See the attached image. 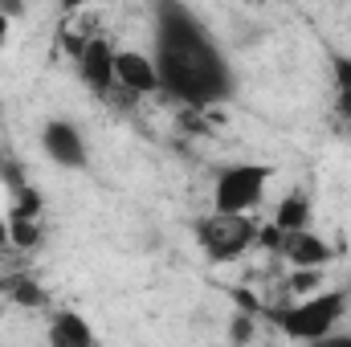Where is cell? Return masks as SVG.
Masks as SVG:
<instances>
[{"label": "cell", "mask_w": 351, "mask_h": 347, "mask_svg": "<svg viewBox=\"0 0 351 347\" xmlns=\"http://www.w3.org/2000/svg\"><path fill=\"white\" fill-rule=\"evenodd\" d=\"M45 339H49V347H98L94 327H90L78 311H58V315L49 319Z\"/></svg>", "instance_id": "obj_9"}, {"label": "cell", "mask_w": 351, "mask_h": 347, "mask_svg": "<svg viewBox=\"0 0 351 347\" xmlns=\"http://www.w3.org/2000/svg\"><path fill=\"white\" fill-rule=\"evenodd\" d=\"M200 250L213 261H229L241 258L250 246H258V225L250 217H225V213H208L192 225Z\"/></svg>", "instance_id": "obj_4"}, {"label": "cell", "mask_w": 351, "mask_h": 347, "mask_svg": "<svg viewBox=\"0 0 351 347\" xmlns=\"http://www.w3.org/2000/svg\"><path fill=\"white\" fill-rule=\"evenodd\" d=\"M4 294H8L16 307H25V311H45V307H49V294H45V286H41L33 274H12V278H4Z\"/></svg>", "instance_id": "obj_11"}, {"label": "cell", "mask_w": 351, "mask_h": 347, "mask_svg": "<svg viewBox=\"0 0 351 347\" xmlns=\"http://www.w3.org/2000/svg\"><path fill=\"white\" fill-rule=\"evenodd\" d=\"M4 37H8V16L0 12V45H4Z\"/></svg>", "instance_id": "obj_19"}, {"label": "cell", "mask_w": 351, "mask_h": 347, "mask_svg": "<svg viewBox=\"0 0 351 347\" xmlns=\"http://www.w3.org/2000/svg\"><path fill=\"white\" fill-rule=\"evenodd\" d=\"M0 258H4V250H0Z\"/></svg>", "instance_id": "obj_20"}, {"label": "cell", "mask_w": 351, "mask_h": 347, "mask_svg": "<svg viewBox=\"0 0 351 347\" xmlns=\"http://www.w3.org/2000/svg\"><path fill=\"white\" fill-rule=\"evenodd\" d=\"M282 258L290 261L294 270H323V265L331 261V246H327L315 229H298V233H286Z\"/></svg>", "instance_id": "obj_8"}, {"label": "cell", "mask_w": 351, "mask_h": 347, "mask_svg": "<svg viewBox=\"0 0 351 347\" xmlns=\"http://www.w3.org/2000/svg\"><path fill=\"white\" fill-rule=\"evenodd\" d=\"M348 311V294L343 290H331V294H311V298H298L290 307H262V315L286 335V339H298V344H315L323 335H331L339 327Z\"/></svg>", "instance_id": "obj_2"}, {"label": "cell", "mask_w": 351, "mask_h": 347, "mask_svg": "<svg viewBox=\"0 0 351 347\" xmlns=\"http://www.w3.org/2000/svg\"><path fill=\"white\" fill-rule=\"evenodd\" d=\"M331 74H335V90H339V115L351 123V58H335Z\"/></svg>", "instance_id": "obj_13"}, {"label": "cell", "mask_w": 351, "mask_h": 347, "mask_svg": "<svg viewBox=\"0 0 351 347\" xmlns=\"http://www.w3.org/2000/svg\"><path fill=\"white\" fill-rule=\"evenodd\" d=\"M8 241L16 250H33L41 241V217H21V213H8Z\"/></svg>", "instance_id": "obj_12"}, {"label": "cell", "mask_w": 351, "mask_h": 347, "mask_svg": "<svg viewBox=\"0 0 351 347\" xmlns=\"http://www.w3.org/2000/svg\"><path fill=\"white\" fill-rule=\"evenodd\" d=\"M311 347H351V335H348V331H331V335L315 339Z\"/></svg>", "instance_id": "obj_16"}, {"label": "cell", "mask_w": 351, "mask_h": 347, "mask_svg": "<svg viewBox=\"0 0 351 347\" xmlns=\"http://www.w3.org/2000/svg\"><path fill=\"white\" fill-rule=\"evenodd\" d=\"M254 335H258V315H250V311H233V319H229V344L245 347V344H254Z\"/></svg>", "instance_id": "obj_14"}, {"label": "cell", "mask_w": 351, "mask_h": 347, "mask_svg": "<svg viewBox=\"0 0 351 347\" xmlns=\"http://www.w3.org/2000/svg\"><path fill=\"white\" fill-rule=\"evenodd\" d=\"M319 286H323V270H294L290 282H286V290L298 294V298H311Z\"/></svg>", "instance_id": "obj_15"}, {"label": "cell", "mask_w": 351, "mask_h": 347, "mask_svg": "<svg viewBox=\"0 0 351 347\" xmlns=\"http://www.w3.org/2000/svg\"><path fill=\"white\" fill-rule=\"evenodd\" d=\"M269 180H274L269 164H229V168H221L217 184H213V213L250 217L262 204Z\"/></svg>", "instance_id": "obj_3"}, {"label": "cell", "mask_w": 351, "mask_h": 347, "mask_svg": "<svg viewBox=\"0 0 351 347\" xmlns=\"http://www.w3.org/2000/svg\"><path fill=\"white\" fill-rule=\"evenodd\" d=\"M269 225L282 229V233L311 229V200H306V192H290V196H282V204L274 208V221H269Z\"/></svg>", "instance_id": "obj_10"}, {"label": "cell", "mask_w": 351, "mask_h": 347, "mask_svg": "<svg viewBox=\"0 0 351 347\" xmlns=\"http://www.w3.org/2000/svg\"><path fill=\"white\" fill-rule=\"evenodd\" d=\"M114 86H123L127 94H156L160 90V74H156L152 53L119 49L114 53Z\"/></svg>", "instance_id": "obj_7"}, {"label": "cell", "mask_w": 351, "mask_h": 347, "mask_svg": "<svg viewBox=\"0 0 351 347\" xmlns=\"http://www.w3.org/2000/svg\"><path fill=\"white\" fill-rule=\"evenodd\" d=\"M114 53H119V49H114L102 33L86 37V45H82L78 74H82V82H86L98 98H110V90H114Z\"/></svg>", "instance_id": "obj_6"}, {"label": "cell", "mask_w": 351, "mask_h": 347, "mask_svg": "<svg viewBox=\"0 0 351 347\" xmlns=\"http://www.w3.org/2000/svg\"><path fill=\"white\" fill-rule=\"evenodd\" d=\"M152 62L160 74V90L192 110H208L233 94V70H229L225 49L188 4H176V0L156 4Z\"/></svg>", "instance_id": "obj_1"}, {"label": "cell", "mask_w": 351, "mask_h": 347, "mask_svg": "<svg viewBox=\"0 0 351 347\" xmlns=\"http://www.w3.org/2000/svg\"><path fill=\"white\" fill-rule=\"evenodd\" d=\"M41 147H45V156H49L58 168H86L90 164L82 131H78L74 123H66V119H49V123L41 127Z\"/></svg>", "instance_id": "obj_5"}, {"label": "cell", "mask_w": 351, "mask_h": 347, "mask_svg": "<svg viewBox=\"0 0 351 347\" xmlns=\"http://www.w3.org/2000/svg\"><path fill=\"white\" fill-rule=\"evenodd\" d=\"M0 12H4V16H25V4H8V0H0Z\"/></svg>", "instance_id": "obj_17"}, {"label": "cell", "mask_w": 351, "mask_h": 347, "mask_svg": "<svg viewBox=\"0 0 351 347\" xmlns=\"http://www.w3.org/2000/svg\"><path fill=\"white\" fill-rule=\"evenodd\" d=\"M8 246V217H0V250Z\"/></svg>", "instance_id": "obj_18"}]
</instances>
